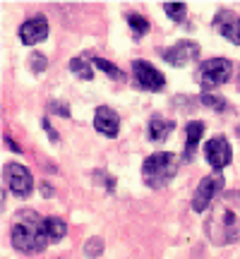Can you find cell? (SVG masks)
Listing matches in <instances>:
<instances>
[{
	"mask_svg": "<svg viewBox=\"0 0 240 259\" xmlns=\"http://www.w3.org/2000/svg\"><path fill=\"white\" fill-rule=\"evenodd\" d=\"M94 127H96V132H101L106 137H115L120 130L118 113L113 111V108H108V106L96 108V113H94Z\"/></svg>",
	"mask_w": 240,
	"mask_h": 259,
	"instance_id": "obj_12",
	"label": "cell"
},
{
	"mask_svg": "<svg viewBox=\"0 0 240 259\" xmlns=\"http://www.w3.org/2000/svg\"><path fill=\"white\" fill-rule=\"evenodd\" d=\"M204 233L212 245H231L240 240V190L223 192L214 202L204 221Z\"/></svg>",
	"mask_w": 240,
	"mask_h": 259,
	"instance_id": "obj_1",
	"label": "cell"
},
{
	"mask_svg": "<svg viewBox=\"0 0 240 259\" xmlns=\"http://www.w3.org/2000/svg\"><path fill=\"white\" fill-rule=\"evenodd\" d=\"M161 56H164V60H166L168 65H173V67H185L187 63H194V60L199 58V46H197L194 41L183 38V41L173 44L171 48H164Z\"/></svg>",
	"mask_w": 240,
	"mask_h": 259,
	"instance_id": "obj_9",
	"label": "cell"
},
{
	"mask_svg": "<svg viewBox=\"0 0 240 259\" xmlns=\"http://www.w3.org/2000/svg\"><path fill=\"white\" fill-rule=\"evenodd\" d=\"M101 252H103V240L99 235H94L92 240L84 245V254H87V257H99Z\"/></svg>",
	"mask_w": 240,
	"mask_h": 259,
	"instance_id": "obj_21",
	"label": "cell"
},
{
	"mask_svg": "<svg viewBox=\"0 0 240 259\" xmlns=\"http://www.w3.org/2000/svg\"><path fill=\"white\" fill-rule=\"evenodd\" d=\"M48 233H51V242H58L63 240L67 235V223L58 216H48Z\"/></svg>",
	"mask_w": 240,
	"mask_h": 259,
	"instance_id": "obj_17",
	"label": "cell"
},
{
	"mask_svg": "<svg viewBox=\"0 0 240 259\" xmlns=\"http://www.w3.org/2000/svg\"><path fill=\"white\" fill-rule=\"evenodd\" d=\"M41 194H53V190H51L48 183H41Z\"/></svg>",
	"mask_w": 240,
	"mask_h": 259,
	"instance_id": "obj_26",
	"label": "cell"
},
{
	"mask_svg": "<svg viewBox=\"0 0 240 259\" xmlns=\"http://www.w3.org/2000/svg\"><path fill=\"white\" fill-rule=\"evenodd\" d=\"M29 63H31V70H34V72H44V70H46V56H41V53H31V58H29Z\"/></svg>",
	"mask_w": 240,
	"mask_h": 259,
	"instance_id": "obj_22",
	"label": "cell"
},
{
	"mask_svg": "<svg viewBox=\"0 0 240 259\" xmlns=\"http://www.w3.org/2000/svg\"><path fill=\"white\" fill-rule=\"evenodd\" d=\"M238 82H240V72H238Z\"/></svg>",
	"mask_w": 240,
	"mask_h": 259,
	"instance_id": "obj_27",
	"label": "cell"
},
{
	"mask_svg": "<svg viewBox=\"0 0 240 259\" xmlns=\"http://www.w3.org/2000/svg\"><path fill=\"white\" fill-rule=\"evenodd\" d=\"M233 74V63L228 58H212V60H204L197 65V72L194 79L199 84L202 94H209L214 87H221L231 79Z\"/></svg>",
	"mask_w": 240,
	"mask_h": 259,
	"instance_id": "obj_4",
	"label": "cell"
},
{
	"mask_svg": "<svg viewBox=\"0 0 240 259\" xmlns=\"http://www.w3.org/2000/svg\"><path fill=\"white\" fill-rule=\"evenodd\" d=\"M173 130H176V122L164 118V115H158V113H154L151 120H149V139L151 142H166Z\"/></svg>",
	"mask_w": 240,
	"mask_h": 259,
	"instance_id": "obj_13",
	"label": "cell"
},
{
	"mask_svg": "<svg viewBox=\"0 0 240 259\" xmlns=\"http://www.w3.org/2000/svg\"><path fill=\"white\" fill-rule=\"evenodd\" d=\"M132 79L139 89L144 92H164L166 89V77L147 60H132Z\"/></svg>",
	"mask_w": 240,
	"mask_h": 259,
	"instance_id": "obj_6",
	"label": "cell"
},
{
	"mask_svg": "<svg viewBox=\"0 0 240 259\" xmlns=\"http://www.w3.org/2000/svg\"><path fill=\"white\" fill-rule=\"evenodd\" d=\"M3 178H5L8 187L17 197H29L31 190H34V176L22 163H8V166L3 168Z\"/></svg>",
	"mask_w": 240,
	"mask_h": 259,
	"instance_id": "obj_7",
	"label": "cell"
},
{
	"mask_svg": "<svg viewBox=\"0 0 240 259\" xmlns=\"http://www.w3.org/2000/svg\"><path fill=\"white\" fill-rule=\"evenodd\" d=\"M128 24L130 29H132V34L135 36H147L149 34V19L144 17V15H137V12H130L128 15Z\"/></svg>",
	"mask_w": 240,
	"mask_h": 259,
	"instance_id": "obj_15",
	"label": "cell"
},
{
	"mask_svg": "<svg viewBox=\"0 0 240 259\" xmlns=\"http://www.w3.org/2000/svg\"><path fill=\"white\" fill-rule=\"evenodd\" d=\"M223 183H226V180H223L221 173H214V176L202 178V183L197 185V190H194V194H192V204H190L192 211L202 213L209 204L216 202L223 192Z\"/></svg>",
	"mask_w": 240,
	"mask_h": 259,
	"instance_id": "obj_5",
	"label": "cell"
},
{
	"mask_svg": "<svg viewBox=\"0 0 240 259\" xmlns=\"http://www.w3.org/2000/svg\"><path fill=\"white\" fill-rule=\"evenodd\" d=\"M214 27L219 29V34L226 36L231 44L240 46V17L231 10H221L216 17H214Z\"/></svg>",
	"mask_w": 240,
	"mask_h": 259,
	"instance_id": "obj_11",
	"label": "cell"
},
{
	"mask_svg": "<svg viewBox=\"0 0 240 259\" xmlns=\"http://www.w3.org/2000/svg\"><path fill=\"white\" fill-rule=\"evenodd\" d=\"M70 70H72V72L77 74V77H82V79H87V82H89V79L94 77L92 65L87 63V60H82V58H72V60H70Z\"/></svg>",
	"mask_w": 240,
	"mask_h": 259,
	"instance_id": "obj_18",
	"label": "cell"
},
{
	"mask_svg": "<svg viewBox=\"0 0 240 259\" xmlns=\"http://www.w3.org/2000/svg\"><path fill=\"white\" fill-rule=\"evenodd\" d=\"M164 12L168 15L171 22L183 24L185 17H187V5H185V3H164Z\"/></svg>",
	"mask_w": 240,
	"mask_h": 259,
	"instance_id": "obj_16",
	"label": "cell"
},
{
	"mask_svg": "<svg viewBox=\"0 0 240 259\" xmlns=\"http://www.w3.org/2000/svg\"><path fill=\"white\" fill-rule=\"evenodd\" d=\"M41 127H44V130H46V132H48V137H51V142H58V132H56V130H53V127H51V122H48L46 118L41 120Z\"/></svg>",
	"mask_w": 240,
	"mask_h": 259,
	"instance_id": "obj_24",
	"label": "cell"
},
{
	"mask_svg": "<svg viewBox=\"0 0 240 259\" xmlns=\"http://www.w3.org/2000/svg\"><path fill=\"white\" fill-rule=\"evenodd\" d=\"M178 161L176 154L171 151H158V154H151V156L144 158L142 163V178L151 190H158V187H166L178 173Z\"/></svg>",
	"mask_w": 240,
	"mask_h": 259,
	"instance_id": "obj_3",
	"label": "cell"
},
{
	"mask_svg": "<svg viewBox=\"0 0 240 259\" xmlns=\"http://www.w3.org/2000/svg\"><path fill=\"white\" fill-rule=\"evenodd\" d=\"M3 142H5V144H8V147L12 149V151H15V154H19V151H22V149H19L17 144H15V142H12V137H3Z\"/></svg>",
	"mask_w": 240,
	"mask_h": 259,
	"instance_id": "obj_25",
	"label": "cell"
},
{
	"mask_svg": "<svg viewBox=\"0 0 240 259\" xmlns=\"http://www.w3.org/2000/svg\"><path fill=\"white\" fill-rule=\"evenodd\" d=\"M17 34L24 46H34V44H38V41H44L48 36V19L44 15H34L19 27Z\"/></svg>",
	"mask_w": 240,
	"mask_h": 259,
	"instance_id": "obj_10",
	"label": "cell"
},
{
	"mask_svg": "<svg viewBox=\"0 0 240 259\" xmlns=\"http://www.w3.org/2000/svg\"><path fill=\"white\" fill-rule=\"evenodd\" d=\"M10 240H12V247L19 252H44L51 245L48 219L38 216L31 209L17 211L10 228Z\"/></svg>",
	"mask_w": 240,
	"mask_h": 259,
	"instance_id": "obj_2",
	"label": "cell"
},
{
	"mask_svg": "<svg viewBox=\"0 0 240 259\" xmlns=\"http://www.w3.org/2000/svg\"><path fill=\"white\" fill-rule=\"evenodd\" d=\"M204 135V122L194 120L190 122L187 127H185V151H183V158L185 161H190V158L194 156V151H197V144H199V139H202Z\"/></svg>",
	"mask_w": 240,
	"mask_h": 259,
	"instance_id": "obj_14",
	"label": "cell"
},
{
	"mask_svg": "<svg viewBox=\"0 0 240 259\" xmlns=\"http://www.w3.org/2000/svg\"><path fill=\"white\" fill-rule=\"evenodd\" d=\"M48 108L58 115H63V118H70V108H67V103H58V101H51L48 103Z\"/></svg>",
	"mask_w": 240,
	"mask_h": 259,
	"instance_id": "obj_23",
	"label": "cell"
},
{
	"mask_svg": "<svg viewBox=\"0 0 240 259\" xmlns=\"http://www.w3.org/2000/svg\"><path fill=\"white\" fill-rule=\"evenodd\" d=\"M199 101H202V106L212 108V111H223V108H226V99H223V96H214V94H202V96H199Z\"/></svg>",
	"mask_w": 240,
	"mask_h": 259,
	"instance_id": "obj_20",
	"label": "cell"
},
{
	"mask_svg": "<svg viewBox=\"0 0 240 259\" xmlns=\"http://www.w3.org/2000/svg\"><path fill=\"white\" fill-rule=\"evenodd\" d=\"M204 158H207V163L219 173L221 168H226L231 163L233 158V151H231V144H228V139L223 137V135H216L212 137L207 144H204Z\"/></svg>",
	"mask_w": 240,
	"mask_h": 259,
	"instance_id": "obj_8",
	"label": "cell"
},
{
	"mask_svg": "<svg viewBox=\"0 0 240 259\" xmlns=\"http://www.w3.org/2000/svg\"><path fill=\"white\" fill-rule=\"evenodd\" d=\"M94 65H96L101 72L108 74V77H113V79H123V77H125V72H123L120 67H115L111 60H106V58H94Z\"/></svg>",
	"mask_w": 240,
	"mask_h": 259,
	"instance_id": "obj_19",
	"label": "cell"
}]
</instances>
